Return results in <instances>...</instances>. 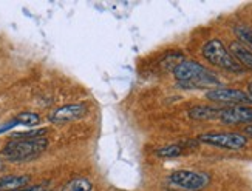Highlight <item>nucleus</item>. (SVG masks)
Returning a JSON list of instances; mask_svg holds the SVG:
<instances>
[{
  "instance_id": "nucleus-1",
  "label": "nucleus",
  "mask_w": 252,
  "mask_h": 191,
  "mask_svg": "<svg viewBox=\"0 0 252 191\" xmlns=\"http://www.w3.org/2000/svg\"><path fill=\"white\" fill-rule=\"evenodd\" d=\"M173 76L177 79L180 88L193 89V88H211L220 83L218 77L193 60H183L177 68L173 70Z\"/></svg>"
},
{
  "instance_id": "nucleus-2",
  "label": "nucleus",
  "mask_w": 252,
  "mask_h": 191,
  "mask_svg": "<svg viewBox=\"0 0 252 191\" xmlns=\"http://www.w3.org/2000/svg\"><path fill=\"white\" fill-rule=\"evenodd\" d=\"M48 147V140L45 137L37 139H20L9 140L2 151V156L11 162H24L31 161L40 156Z\"/></svg>"
},
{
  "instance_id": "nucleus-3",
  "label": "nucleus",
  "mask_w": 252,
  "mask_h": 191,
  "mask_svg": "<svg viewBox=\"0 0 252 191\" xmlns=\"http://www.w3.org/2000/svg\"><path fill=\"white\" fill-rule=\"evenodd\" d=\"M203 57L209 62L214 66H218L224 71H231V73H243V66L240 65L235 57L231 54L224 43L218 39H212L207 42L204 47H203Z\"/></svg>"
},
{
  "instance_id": "nucleus-4",
  "label": "nucleus",
  "mask_w": 252,
  "mask_h": 191,
  "mask_svg": "<svg viewBox=\"0 0 252 191\" xmlns=\"http://www.w3.org/2000/svg\"><path fill=\"white\" fill-rule=\"evenodd\" d=\"M200 142L211 145V147H217V148H223V150H231V151H237L246 147L248 139L246 136L240 133H204L198 137Z\"/></svg>"
},
{
  "instance_id": "nucleus-5",
  "label": "nucleus",
  "mask_w": 252,
  "mask_h": 191,
  "mask_svg": "<svg viewBox=\"0 0 252 191\" xmlns=\"http://www.w3.org/2000/svg\"><path fill=\"white\" fill-rule=\"evenodd\" d=\"M170 184L175 187L188 190V191H200L206 188L211 182V176L203 171H190V170H180L173 171L169 177Z\"/></svg>"
},
{
  "instance_id": "nucleus-6",
  "label": "nucleus",
  "mask_w": 252,
  "mask_h": 191,
  "mask_svg": "<svg viewBox=\"0 0 252 191\" xmlns=\"http://www.w3.org/2000/svg\"><path fill=\"white\" fill-rule=\"evenodd\" d=\"M206 97L212 100V102H220L226 105H246L252 104V99L248 96V93L242 91V89H234V88H214L206 93Z\"/></svg>"
},
{
  "instance_id": "nucleus-7",
  "label": "nucleus",
  "mask_w": 252,
  "mask_h": 191,
  "mask_svg": "<svg viewBox=\"0 0 252 191\" xmlns=\"http://www.w3.org/2000/svg\"><path fill=\"white\" fill-rule=\"evenodd\" d=\"M87 113V107L84 104H68L59 107L50 114V122L53 123H68L73 120H78Z\"/></svg>"
},
{
  "instance_id": "nucleus-8",
  "label": "nucleus",
  "mask_w": 252,
  "mask_h": 191,
  "mask_svg": "<svg viewBox=\"0 0 252 191\" xmlns=\"http://www.w3.org/2000/svg\"><path fill=\"white\" fill-rule=\"evenodd\" d=\"M220 120L226 125H242V123H252V108L246 105H235L223 108Z\"/></svg>"
},
{
  "instance_id": "nucleus-9",
  "label": "nucleus",
  "mask_w": 252,
  "mask_h": 191,
  "mask_svg": "<svg viewBox=\"0 0 252 191\" xmlns=\"http://www.w3.org/2000/svg\"><path fill=\"white\" fill-rule=\"evenodd\" d=\"M229 51H231V54L235 57V60L242 65L243 68L252 71V51L248 47H245L243 43H240L238 40H235V42L231 43Z\"/></svg>"
},
{
  "instance_id": "nucleus-10",
  "label": "nucleus",
  "mask_w": 252,
  "mask_h": 191,
  "mask_svg": "<svg viewBox=\"0 0 252 191\" xmlns=\"http://www.w3.org/2000/svg\"><path fill=\"white\" fill-rule=\"evenodd\" d=\"M223 108H217V107H209V105H198L193 107L189 111L190 119L195 120H211V119H220Z\"/></svg>"
},
{
  "instance_id": "nucleus-11",
  "label": "nucleus",
  "mask_w": 252,
  "mask_h": 191,
  "mask_svg": "<svg viewBox=\"0 0 252 191\" xmlns=\"http://www.w3.org/2000/svg\"><path fill=\"white\" fill-rule=\"evenodd\" d=\"M30 184V176H3L0 177V191H17Z\"/></svg>"
},
{
  "instance_id": "nucleus-12",
  "label": "nucleus",
  "mask_w": 252,
  "mask_h": 191,
  "mask_svg": "<svg viewBox=\"0 0 252 191\" xmlns=\"http://www.w3.org/2000/svg\"><path fill=\"white\" fill-rule=\"evenodd\" d=\"M234 31H235V36L238 37V42L243 43L245 47H248L252 51V29L248 28L246 25H237Z\"/></svg>"
},
{
  "instance_id": "nucleus-13",
  "label": "nucleus",
  "mask_w": 252,
  "mask_h": 191,
  "mask_svg": "<svg viewBox=\"0 0 252 191\" xmlns=\"http://www.w3.org/2000/svg\"><path fill=\"white\" fill-rule=\"evenodd\" d=\"M63 191H92V182L84 177H76L65 185Z\"/></svg>"
},
{
  "instance_id": "nucleus-14",
  "label": "nucleus",
  "mask_w": 252,
  "mask_h": 191,
  "mask_svg": "<svg viewBox=\"0 0 252 191\" xmlns=\"http://www.w3.org/2000/svg\"><path fill=\"white\" fill-rule=\"evenodd\" d=\"M16 122L20 123V125H24V127H36L40 123V116L36 113L25 111V113H20L16 116Z\"/></svg>"
},
{
  "instance_id": "nucleus-15",
  "label": "nucleus",
  "mask_w": 252,
  "mask_h": 191,
  "mask_svg": "<svg viewBox=\"0 0 252 191\" xmlns=\"http://www.w3.org/2000/svg\"><path fill=\"white\" fill-rule=\"evenodd\" d=\"M184 151L183 145H167V147H161L157 150V156L159 157H178Z\"/></svg>"
},
{
  "instance_id": "nucleus-16",
  "label": "nucleus",
  "mask_w": 252,
  "mask_h": 191,
  "mask_svg": "<svg viewBox=\"0 0 252 191\" xmlns=\"http://www.w3.org/2000/svg\"><path fill=\"white\" fill-rule=\"evenodd\" d=\"M17 191H48V188L45 185H32V187H25Z\"/></svg>"
},
{
  "instance_id": "nucleus-17",
  "label": "nucleus",
  "mask_w": 252,
  "mask_h": 191,
  "mask_svg": "<svg viewBox=\"0 0 252 191\" xmlns=\"http://www.w3.org/2000/svg\"><path fill=\"white\" fill-rule=\"evenodd\" d=\"M245 134H246V136H251L252 137V125H249V127L245 128Z\"/></svg>"
},
{
  "instance_id": "nucleus-18",
  "label": "nucleus",
  "mask_w": 252,
  "mask_h": 191,
  "mask_svg": "<svg viewBox=\"0 0 252 191\" xmlns=\"http://www.w3.org/2000/svg\"><path fill=\"white\" fill-rule=\"evenodd\" d=\"M248 96H249V97L252 99V82H251V83L248 85Z\"/></svg>"
},
{
  "instance_id": "nucleus-19",
  "label": "nucleus",
  "mask_w": 252,
  "mask_h": 191,
  "mask_svg": "<svg viewBox=\"0 0 252 191\" xmlns=\"http://www.w3.org/2000/svg\"><path fill=\"white\" fill-rule=\"evenodd\" d=\"M3 170H5V164L0 161V171H3Z\"/></svg>"
}]
</instances>
